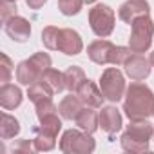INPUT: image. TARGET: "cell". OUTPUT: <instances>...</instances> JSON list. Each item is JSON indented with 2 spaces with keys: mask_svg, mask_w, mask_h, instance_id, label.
I'll return each mask as SVG.
<instances>
[{
  "mask_svg": "<svg viewBox=\"0 0 154 154\" xmlns=\"http://www.w3.org/2000/svg\"><path fill=\"white\" fill-rule=\"evenodd\" d=\"M154 107V93L149 85L141 82H134L125 91L123 100V111L129 120H147L152 116Z\"/></svg>",
  "mask_w": 154,
  "mask_h": 154,
  "instance_id": "cell-1",
  "label": "cell"
},
{
  "mask_svg": "<svg viewBox=\"0 0 154 154\" xmlns=\"http://www.w3.org/2000/svg\"><path fill=\"white\" fill-rule=\"evenodd\" d=\"M63 80H65V89L69 93H76L78 87L85 80V72H84V69L80 65H71L63 72Z\"/></svg>",
  "mask_w": 154,
  "mask_h": 154,
  "instance_id": "cell-19",
  "label": "cell"
},
{
  "mask_svg": "<svg viewBox=\"0 0 154 154\" xmlns=\"http://www.w3.org/2000/svg\"><path fill=\"white\" fill-rule=\"evenodd\" d=\"M114 9H111L105 4H96L93 9H89V26L93 33L100 38H107L114 31Z\"/></svg>",
  "mask_w": 154,
  "mask_h": 154,
  "instance_id": "cell-7",
  "label": "cell"
},
{
  "mask_svg": "<svg viewBox=\"0 0 154 154\" xmlns=\"http://www.w3.org/2000/svg\"><path fill=\"white\" fill-rule=\"evenodd\" d=\"M94 149H96L94 138L82 129L80 131L69 129L63 132V136L60 140V150L67 152V154H89Z\"/></svg>",
  "mask_w": 154,
  "mask_h": 154,
  "instance_id": "cell-5",
  "label": "cell"
},
{
  "mask_svg": "<svg viewBox=\"0 0 154 154\" xmlns=\"http://www.w3.org/2000/svg\"><path fill=\"white\" fill-rule=\"evenodd\" d=\"M154 136V125L149 120H131L120 141L127 152H145L149 150V141Z\"/></svg>",
  "mask_w": 154,
  "mask_h": 154,
  "instance_id": "cell-2",
  "label": "cell"
},
{
  "mask_svg": "<svg viewBox=\"0 0 154 154\" xmlns=\"http://www.w3.org/2000/svg\"><path fill=\"white\" fill-rule=\"evenodd\" d=\"M82 49H84V42H82V36H80L78 33H76L74 29H71V27L62 29L58 51H62L63 54L74 56V54H80Z\"/></svg>",
  "mask_w": 154,
  "mask_h": 154,
  "instance_id": "cell-14",
  "label": "cell"
},
{
  "mask_svg": "<svg viewBox=\"0 0 154 154\" xmlns=\"http://www.w3.org/2000/svg\"><path fill=\"white\" fill-rule=\"evenodd\" d=\"M4 31L8 33V36L11 40H15L18 44H24L31 36V24H29L27 18L15 15V17H11L9 20L4 22Z\"/></svg>",
  "mask_w": 154,
  "mask_h": 154,
  "instance_id": "cell-10",
  "label": "cell"
},
{
  "mask_svg": "<svg viewBox=\"0 0 154 154\" xmlns=\"http://www.w3.org/2000/svg\"><path fill=\"white\" fill-rule=\"evenodd\" d=\"M53 94H56L54 89H53L47 82H44V80H36V82L31 84L29 89H27V98H29L33 103H36V102H40V100H44V98H53Z\"/></svg>",
  "mask_w": 154,
  "mask_h": 154,
  "instance_id": "cell-20",
  "label": "cell"
},
{
  "mask_svg": "<svg viewBox=\"0 0 154 154\" xmlns=\"http://www.w3.org/2000/svg\"><path fill=\"white\" fill-rule=\"evenodd\" d=\"M150 11V6L147 4V0H127L123 2L118 9V17L122 22L125 24H132L138 17H143V15H149Z\"/></svg>",
  "mask_w": 154,
  "mask_h": 154,
  "instance_id": "cell-12",
  "label": "cell"
},
{
  "mask_svg": "<svg viewBox=\"0 0 154 154\" xmlns=\"http://www.w3.org/2000/svg\"><path fill=\"white\" fill-rule=\"evenodd\" d=\"M114 49H116V45L112 42L100 38L87 45V56L91 58V62H94L98 65H107V63H112Z\"/></svg>",
  "mask_w": 154,
  "mask_h": 154,
  "instance_id": "cell-9",
  "label": "cell"
},
{
  "mask_svg": "<svg viewBox=\"0 0 154 154\" xmlns=\"http://www.w3.org/2000/svg\"><path fill=\"white\" fill-rule=\"evenodd\" d=\"M76 94H78V98L84 102L85 107H93V109H100L102 103H103V100H105L102 89H100L94 82H91V80H87V78H85L84 84L78 87Z\"/></svg>",
  "mask_w": 154,
  "mask_h": 154,
  "instance_id": "cell-11",
  "label": "cell"
},
{
  "mask_svg": "<svg viewBox=\"0 0 154 154\" xmlns=\"http://www.w3.org/2000/svg\"><path fill=\"white\" fill-rule=\"evenodd\" d=\"M11 74H13V62L6 53H2L0 54V82L9 84Z\"/></svg>",
  "mask_w": 154,
  "mask_h": 154,
  "instance_id": "cell-26",
  "label": "cell"
},
{
  "mask_svg": "<svg viewBox=\"0 0 154 154\" xmlns=\"http://www.w3.org/2000/svg\"><path fill=\"white\" fill-rule=\"evenodd\" d=\"M51 67V56L47 53H35L31 58L20 62L17 65V71H15V76H17V82L22 84V85H31L35 84L36 80L42 78V74Z\"/></svg>",
  "mask_w": 154,
  "mask_h": 154,
  "instance_id": "cell-3",
  "label": "cell"
},
{
  "mask_svg": "<svg viewBox=\"0 0 154 154\" xmlns=\"http://www.w3.org/2000/svg\"><path fill=\"white\" fill-rule=\"evenodd\" d=\"M0 15H2V22L9 20L11 17L17 15V4L11 2V0H2V11H0Z\"/></svg>",
  "mask_w": 154,
  "mask_h": 154,
  "instance_id": "cell-27",
  "label": "cell"
},
{
  "mask_svg": "<svg viewBox=\"0 0 154 154\" xmlns=\"http://www.w3.org/2000/svg\"><path fill=\"white\" fill-rule=\"evenodd\" d=\"M33 132H35V138H33L35 149L40 150V152H47V150H53V149H54V145H56V136H58L60 131L40 123L38 127L33 129Z\"/></svg>",
  "mask_w": 154,
  "mask_h": 154,
  "instance_id": "cell-13",
  "label": "cell"
},
{
  "mask_svg": "<svg viewBox=\"0 0 154 154\" xmlns=\"http://www.w3.org/2000/svg\"><path fill=\"white\" fill-rule=\"evenodd\" d=\"M11 2H17V0H11Z\"/></svg>",
  "mask_w": 154,
  "mask_h": 154,
  "instance_id": "cell-33",
  "label": "cell"
},
{
  "mask_svg": "<svg viewBox=\"0 0 154 154\" xmlns=\"http://www.w3.org/2000/svg\"><path fill=\"white\" fill-rule=\"evenodd\" d=\"M98 118H100V127H102V131L107 132V134H111V136L116 134V132L122 129V125H123V122H122V112H120L114 105L102 107Z\"/></svg>",
  "mask_w": 154,
  "mask_h": 154,
  "instance_id": "cell-15",
  "label": "cell"
},
{
  "mask_svg": "<svg viewBox=\"0 0 154 154\" xmlns=\"http://www.w3.org/2000/svg\"><path fill=\"white\" fill-rule=\"evenodd\" d=\"M152 36H154V22L149 15L138 17L131 24V38H129V47L134 53H145L152 45Z\"/></svg>",
  "mask_w": 154,
  "mask_h": 154,
  "instance_id": "cell-4",
  "label": "cell"
},
{
  "mask_svg": "<svg viewBox=\"0 0 154 154\" xmlns=\"http://www.w3.org/2000/svg\"><path fill=\"white\" fill-rule=\"evenodd\" d=\"M22 91L15 84H2L0 87V105L6 111H13L22 103Z\"/></svg>",
  "mask_w": 154,
  "mask_h": 154,
  "instance_id": "cell-16",
  "label": "cell"
},
{
  "mask_svg": "<svg viewBox=\"0 0 154 154\" xmlns=\"http://www.w3.org/2000/svg\"><path fill=\"white\" fill-rule=\"evenodd\" d=\"M149 60H150V63H152V67H154V51L150 53V56H149Z\"/></svg>",
  "mask_w": 154,
  "mask_h": 154,
  "instance_id": "cell-30",
  "label": "cell"
},
{
  "mask_svg": "<svg viewBox=\"0 0 154 154\" xmlns=\"http://www.w3.org/2000/svg\"><path fill=\"white\" fill-rule=\"evenodd\" d=\"M100 89L105 96V100L118 103L127 91L125 85V78H123V72L118 67H107L102 72V78H100Z\"/></svg>",
  "mask_w": 154,
  "mask_h": 154,
  "instance_id": "cell-6",
  "label": "cell"
},
{
  "mask_svg": "<svg viewBox=\"0 0 154 154\" xmlns=\"http://www.w3.org/2000/svg\"><path fill=\"white\" fill-rule=\"evenodd\" d=\"M20 132V123L15 116H11L9 112L2 114V123H0V138L2 140H11Z\"/></svg>",
  "mask_w": 154,
  "mask_h": 154,
  "instance_id": "cell-21",
  "label": "cell"
},
{
  "mask_svg": "<svg viewBox=\"0 0 154 154\" xmlns=\"http://www.w3.org/2000/svg\"><path fill=\"white\" fill-rule=\"evenodd\" d=\"M74 123L78 125V129L93 134L98 127H100V118L96 114V111H93V107H84L80 111V114L74 118Z\"/></svg>",
  "mask_w": 154,
  "mask_h": 154,
  "instance_id": "cell-18",
  "label": "cell"
},
{
  "mask_svg": "<svg viewBox=\"0 0 154 154\" xmlns=\"http://www.w3.org/2000/svg\"><path fill=\"white\" fill-rule=\"evenodd\" d=\"M123 67H125L127 76H129L132 82H141V80H145L147 76L150 74L152 63H150V60H147L143 54L132 53V54L125 60Z\"/></svg>",
  "mask_w": 154,
  "mask_h": 154,
  "instance_id": "cell-8",
  "label": "cell"
},
{
  "mask_svg": "<svg viewBox=\"0 0 154 154\" xmlns=\"http://www.w3.org/2000/svg\"><path fill=\"white\" fill-rule=\"evenodd\" d=\"M96 0H84V4H94Z\"/></svg>",
  "mask_w": 154,
  "mask_h": 154,
  "instance_id": "cell-31",
  "label": "cell"
},
{
  "mask_svg": "<svg viewBox=\"0 0 154 154\" xmlns=\"http://www.w3.org/2000/svg\"><path fill=\"white\" fill-rule=\"evenodd\" d=\"M84 107H85V105H84V102L78 98V94H76V93H71L69 96H65V98L60 102L58 111H60L62 118H65V120H74L76 116L80 114V111H82Z\"/></svg>",
  "mask_w": 154,
  "mask_h": 154,
  "instance_id": "cell-17",
  "label": "cell"
},
{
  "mask_svg": "<svg viewBox=\"0 0 154 154\" xmlns=\"http://www.w3.org/2000/svg\"><path fill=\"white\" fill-rule=\"evenodd\" d=\"M11 150H13V152H33V150H36V149H35L33 140H17V141L13 143Z\"/></svg>",
  "mask_w": 154,
  "mask_h": 154,
  "instance_id": "cell-28",
  "label": "cell"
},
{
  "mask_svg": "<svg viewBox=\"0 0 154 154\" xmlns=\"http://www.w3.org/2000/svg\"><path fill=\"white\" fill-rule=\"evenodd\" d=\"M35 109H36V118H38V122L44 120V118H47V116H53V114H58V112H60L58 107L53 103V98H44V100L36 102V103H35Z\"/></svg>",
  "mask_w": 154,
  "mask_h": 154,
  "instance_id": "cell-24",
  "label": "cell"
},
{
  "mask_svg": "<svg viewBox=\"0 0 154 154\" xmlns=\"http://www.w3.org/2000/svg\"><path fill=\"white\" fill-rule=\"evenodd\" d=\"M45 2L47 0H26V4H27L29 9H40V8H44Z\"/></svg>",
  "mask_w": 154,
  "mask_h": 154,
  "instance_id": "cell-29",
  "label": "cell"
},
{
  "mask_svg": "<svg viewBox=\"0 0 154 154\" xmlns=\"http://www.w3.org/2000/svg\"><path fill=\"white\" fill-rule=\"evenodd\" d=\"M152 116H154V107H152Z\"/></svg>",
  "mask_w": 154,
  "mask_h": 154,
  "instance_id": "cell-32",
  "label": "cell"
},
{
  "mask_svg": "<svg viewBox=\"0 0 154 154\" xmlns=\"http://www.w3.org/2000/svg\"><path fill=\"white\" fill-rule=\"evenodd\" d=\"M84 6V0H58V9L65 17L78 15Z\"/></svg>",
  "mask_w": 154,
  "mask_h": 154,
  "instance_id": "cell-25",
  "label": "cell"
},
{
  "mask_svg": "<svg viewBox=\"0 0 154 154\" xmlns=\"http://www.w3.org/2000/svg\"><path fill=\"white\" fill-rule=\"evenodd\" d=\"M40 80L47 82V84L54 89V93H56V94H58V93H62V91L65 89L63 72H60V71H56V69H53V67H49V69L42 74V78H40Z\"/></svg>",
  "mask_w": 154,
  "mask_h": 154,
  "instance_id": "cell-22",
  "label": "cell"
},
{
  "mask_svg": "<svg viewBox=\"0 0 154 154\" xmlns=\"http://www.w3.org/2000/svg\"><path fill=\"white\" fill-rule=\"evenodd\" d=\"M60 35H62V29L56 27V26H47L44 27L42 31V42L47 49L51 51H58V44H60Z\"/></svg>",
  "mask_w": 154,
  "mask_h": 154,
  "instance_id": "cell-23",
  "label": "cell"
}]
</instances>
